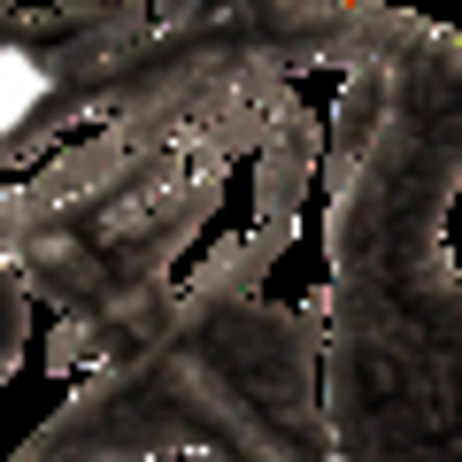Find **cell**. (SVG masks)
Listing matches in <instances>:
<instances>
[{
	"instance_id": "cell-2",
	"label": "cell",
	"mask_w": 462,
	"mask_h": 462,
	"mask_svg": "<svg viewBox=\"0 0 462 462\" xmlns=\"http://www.w3.org/2000/svg\"><path fill=\"white\" fill-rule=\"evenodd\" d=\"M293 85H239L108 116L69 154L0 185V263L23 293L62 309L47 370H100L154 331L178 263L224 208L231 154H254Z\"/></svg>"
},
{
	"instance_id": "cell-7",
	"label": "cell",
	"mask_w": 462,
	"mask_h": 462,
	"mask_svg": "<svg viewBox=\"0 0 462 462\" xmlns=\"http://www.w3.org/2000/svg\"><path fill=\"white\" fill-rule=\"evenodd\" d=\"M455 462H462V208H455Z\"/></svg>"
},
{
	"instance_id": "cell-1",
	"label": "cell",
	"mask_w": 462,
	"mask_h": 462,
	"mask_svg": "<svg viewBox=\"0 0 462 462\" xmlns=\"http://www.w3.org/2000/svg\"><path fill=\"white\" fill-rule=\"evenodd\" d=\"M462 32L424 16L393 54V116L324 200V424L346 462H455Z\"/></svg>"
},
{
	"instance_id": "cell-5",
	"label": "cell",
	"mask_w": 462,
	"mask_h": 462,
	"mask_svg": "<svg viewBox=\"0 0 462 462\" xmlns=\"http://www.w3.org/2000/svg\"><path fill=\"white\" fill-rule=\"evenodd\" d=\"M385 116H393V62H363L339 78V100H331V132H324V200L346 193L355 185V170L370 162V147H378Z\"/></svg>"
},
{
	"instance_id": "cell-3",
	"label": "cell",
	"mask_w": 462,
	"mask_h": 462,
	"mask_svg": "<svg viewBox=\"0 0 462 462\" xmlns=\"http://www.w3.org/2000/svg\"><path fill=\"white\" fill-rule=\"evenodd\" d=\"M346 462L324 424V309H270L224 278H185L139 346L85 370L78 393L8 462Z\"/></svg>"
},
{
	"instance_id": "cell-4",
	"label": "cell",
	"mask_w": 462,
	"mask_h": 462,
	"mask_svg": "<svg viewBox=\"0 0 462 462\" xmlns=\"http://www.w3.org/2000/svg\"><path fill=\"white\" fill-rule=\"evenodd\" d=\"M254 162H263V178H254V216H263V224L300 231L309 185H316V170H324V124H316V108H309L300 93L270 116V132H263V147H254Z\"/></svg>"
},
{
	"instance_id": "cell-6",
	"label": "cell",
	"mask_w": 462,
	"mask_h": 462,
	"mask_svg": "<svg viewBox=\"0 0 462 462\" xmlns=\"http://www.w3.org/2000/svg\"><path fill=\"white\" fill-rule=\"evenodd\" d=\"M23 339H32V293H23V278H16V270L0 263V385L16 378Z\"/></svg>"
}]
</instances>
